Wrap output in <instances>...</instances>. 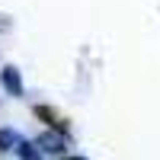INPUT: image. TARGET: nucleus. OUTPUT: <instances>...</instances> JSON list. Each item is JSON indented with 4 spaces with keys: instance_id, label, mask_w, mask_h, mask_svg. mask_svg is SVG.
Masks as SVG:
<instances>
[{
    "instance_id": "obj_1",
    "label": "nucleus",
    "mask_w": 160,
    "mask_h": 160,
    "mask_svg": "<svg viewBox=\"0 0 160 160\" xmlns=\"http://www.w3.org/2000/svg\"><path fill=\"white\" fill-rule=\"evenodd\" d=\"M35 115H38V118H45L48 125H58V128H64V122H61V118H58L55 112H51V109H45V106H38V109H35Z\"/></svg>"
},
{
    "instance_id": "obj_2",
    "label": "nucleus",
    "mask_w": 160,
    "mask_h": 160,
    "mask_svg": "<svg viewBox=\"0 0 160 160\" xmlns=\"http://www.w3.org/2000/svg\"><path fill=\"white\" fill-rule=\"evenodd\" d=\"M7 148V135H3V131H0V151H3Z\"/></svg>"
}]
</instances>
